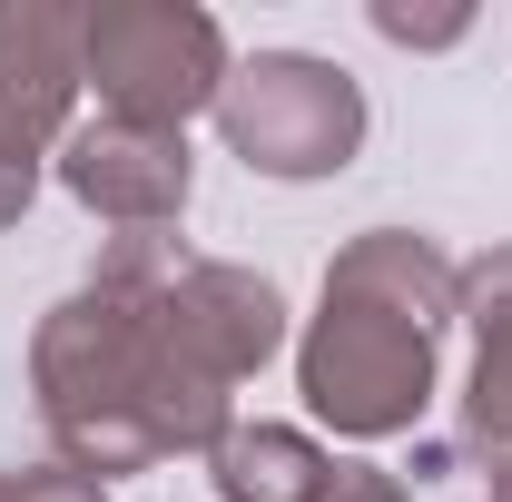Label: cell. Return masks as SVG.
I'll use <instances>...</instances> for the list:
<instances>
[{
  "mask_svg": "<svg viewBox=\"0 0 512 502\" xmlns=\"http://www.w3.org/2000/svg\"><path fill=\"white\" fill-rule=\"evenodd\" d=\"M256 89L227 109L237 128V148H256V168H286V178H306V168H335L345 148H355V89L316 60H256L247 69Z\"/></svg>",
  "mask_w": 512,
  "mask_h": 502,
  "instance_id": "6da1fadb",
  "label": "cell"
},
{
  "mask_svg": "<svg viewBox=\"0 0 512 502\" xmlns=\"http://www.w3.org/2000/svg\"><path fill=\"white\" fill-rule=\"evenodd\" d=\"M89 50H99V79H119L128 99L188 109L197 89H207V69H217V30L207 20H178V10H148V20H99Z\"/></svg>",
  "mask_w": 512,
  "mask_h": 502,
  "instance_id": "7a4b0ae2",
  "label": "cell"
}]
</instances>
